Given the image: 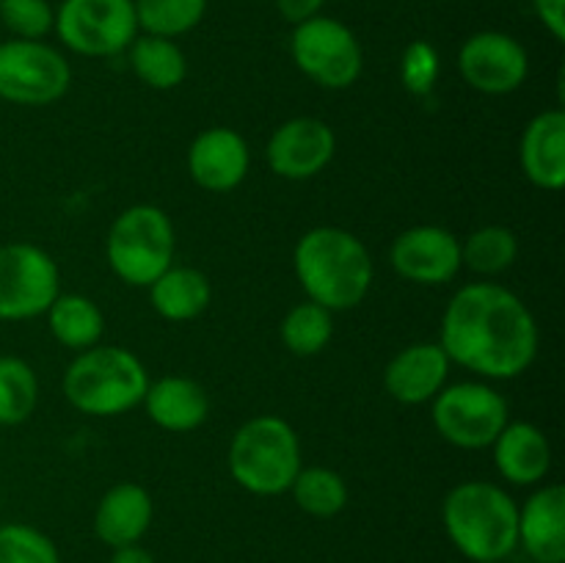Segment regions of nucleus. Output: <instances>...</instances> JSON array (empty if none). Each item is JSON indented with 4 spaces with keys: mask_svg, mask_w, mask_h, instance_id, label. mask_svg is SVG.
Listing matches in <instances>:
<instances>
[{
    "mask_svg": "<svg viewBox=\"0 0 565 563\" xmlns=\"http://www.w3.org/2000/svg\"><path fill=\"white\" fill-rule=\"evenodd\" d=\"M539 342L535 315L497 282L463 285L441 315L439 346L452 364L483 379H519L539 357Z\"/></svg>",
    "mask_w": 565,
    "mask_h": 563,
    "instance_id": "nucleus-1",
    "label": "nucleus"
},
{
    "mask_svg": "<svg viewBox=\"0 0 565 563\" xmlns=\"http://www.w3.org/2000/svg\"><path fill=\"white\" fill-rule=\"evenodd\" d=\"M298 285L309 301L340 312L353 309L373 287V257L353 232L342 226H315L303 232L292 252Z\"/></svg>",
    "mask_w": 565,
    "mask_h": 563,
    "instance_id": "nucleus-2",
    "label": "nucleus"
},
{
    "mask_svg": "<svg viewBox=\"0 0 565 563\" xmlns=\"http://www.w3.org/2000/svg\"><path fill=\"white\" fill-rule=\"evenodd\" d=\"M450 544L475 563H500L519 546V502L491 480H463L441 502Z\"/></svg>",
    "mask_w": 565,
    "mask_h": 563,
    "instance_id": "nucleus-3",
    "label": "nucleus"
},
{
    "mask_svg": "<svg viewBox=\"0 0 565 563\" xmlns=\"http://www.w3.org/2000/svg\"><path fill=\"white\" fill-rule=\"evenodd\" d=\"M147 386V364L121 346L86 348L64 373L66 401L88 417H119L141 406Z\"/></svg>",
    "mask_w": 565,
    "mask_h": 563,
    "instance_id": "nucleus-4",
    "label": "nucleus"
},
{
    "mask_svg": "<svg viewBox=\"0 0 565 563\" xmlns=\"http://www.w3.org/2000/svg\"><path fill=\"white\" fill-rule=\"evenodd\" d=\"M226 464L232 480L248 495H285L303 467L301 439L287 419L276 414H257L235 431Z\"/></svg>",
    "mask_w": 565,
    "mask_h": 563,
    "instance_id": "nucleus-5",
    "label": "nucleus"
},
{
    "mask_svg": "<svg viewBox=\"0 0 565 563\" xmlns=\"http://www.w3.org/2000/svg\"><path fill=\"white\" fill-rule=\"evenodd\" d=\"M174 224L158 204H132L121 210L105 237L110 270L130 287H149L174 265Z\"/></svg>",
    "mask_w": 565,
    "mask_h": 563,
    "instance_id": "nucleus-6",
    "label": "nucleus"
},
{
    "mask_svg": "<svg viewBox=\"0 0 565 563\" xmlns=\"http://www.w3.org/2000/svg\"><path fill=\"white\" fill-rule=\"evenodd\" d=\"M434 428L441 439L461 450H483L494 445L500 431L505 428L508 401L483 381H458L445 384V390L434 397Z\"/></svg>",
    "mask_w": 565,
    "mask_h": 563,
    "instance_id": "nucleus-7",
    "label": "nucleus"
},
{
    "mask_svg": "<svg viewBox=\"0 0 565 563\" xmlns=\"http://www.w3.org/2000/svg\"><path fill=\"white\" fill-rule=\"evenodd\" d=\"M290 55L309 81L331 92L353 86L364 70V50L356 33L345 22L323 14L292 28Z\"/></svg>",
    "mask_w": 565,
    "mask_h": 563,
    "instance_id": "nucleus-8",
    "label": "nucleus"
},
{
    "mask_svg": "<svg viewBox=\"0 0 565 563\" xmlns=\"http://www.w3.org/2000/svg\"><path fill=\"white\" fill-rule=\"evenodd\" d=\"M72 70L64 55L42 39L0 44V99L22 108H44L70 92Z\"/></svg>",
    "mask_w": 565,
    "mask_h": 563,
    "instance_id": "nucleus-9",
    "label": "nucleus"
},
{
    "mask_svg": "<svg viewBox=\"0 0 565 563\" xmlns=\"http://www.w3.org/2000/svg\"><path fill=\"white\" fill-rule=\"evenodd\" d=\"M53 31L72 53L86 59L119 55L138 36L136 6L132 0H64Z\"/></svg>",
    "mask_w": 565,
    "mask_h": 563,
    "instance_id": "nucleus-10",
    "label": "nucleus"
},
{
    "mask_svg": "<svg viewBox=\"0 0 565 563\" xmlns=\"http://www.w3.org/2000/svg\"><path fill=\"white\" fill-rule=\"evenodd\" d=\"M61 296L58 263L36 243L0 246V320H31Z\"/></svg>",
    "mask_w": 565,
    "mask_h": 563,
    "instance_id": "nucleus-11",
    "label": "nucleus"
},
{
    "mask_svg": "<svg viewBox=\"0 0 565 563\" xmlns=\"http://www.w3.org/2000/svg\"><path fill=\"white\" fill-rule=\"evenodd\" d=\"M458 70L475 92L502 97L524 86L530 75V55L511 33L480 31L461 44Z\"/></svg>",
    "mask_w": 565,
    "mask_h": 563,
    "instance_id": "nucleus-12",
    "label": "nucleus"
},
{
    "mask_svg": "<svg viewBox=\"0 0 565 563\" xmlns=\"http://www.w3.org/2000/svg\"><path fill=\"white\" fill-rule=\"evenodd\" d=\"M337 136L318 116H296L270 132L265 144L268 169L281 180H312L334 160Z\"/></svg>",
    "mask_w": 565,
    "mask_h": 563,
    "instance_id": "nucleus-13",
    "label": "nucleus"
},
{
    "mask_svg": "<svg viewBox=\"0 0 565 563\" xmlns=\"http://www.w3.org/2000/svg\"><path fill=\"white\" fill-rule=\"evenodd\" d=\"M390 263L401 279L414 285H447L463 268L461 241L445 226H408L392 241Z\"/></svg>",
    "mask_w": 565,
    "mask_h": 563,
    "instance_id": "nucleus-14",
    "label": "nucleus"
},
{
    "mask_svg": "<svg viewBox=\"0 0 565 563\" xmlns=\"http://www.w3.org/2000/svg\"><path fill=\"white\" fill-rule=\"evenodd\" d=\"M252 149L232 127H207L188 147V174L202 191L230 193L246 180Z\"/></svg>",
    "mask_w": 565,
    "mask_h": 563,
    "instance_id": "nucleus-15",
    "label": "nucleus"
},
{
    "mask_svg": "<svg viewBox=\"0 0 565 563\" xmlns=\"http://www.w3.org/2000/svg\"><path fill=\"white\" fill-rule=\"evenodd\" d=\"M450 357L439 342H412L390 359L384 370V390L403 406L430 403L447 384Z\"/></svg>",
    "mask_w": 565,
    "mask_h": 563,
    "instance_id": "nucleus-16",
    "label": "nucleus"
},
{
    "mask_svg": "<svg viewBox=\"0 0 565 563\" xmlns=\"http://www.w3.org/2000/svg\"><path fill=\"white\" fill-rule=\"evenodd\" d=\"M152 517V495L141 484L121 480L99 497L97 508H94V535L110 550L141 544Z\"/></svg>",
    "mask_w": 565,
    "mask_h": 563,
    "instance_id": "nucleus-17",
    "label": "nucleus"
},
{
    "mask_svg": "<svg viewBox=\"0 0 565 563\" xmlns=\"http://www.w3.org/2000/svg\"><path fill=\"white\" fill-rule=\"evenodd\" d=\"M519 544L535 563H565V489H535L519 508Z\"/></svg>",
    "mask_w": 565,
    "mask_h": 563,
    "instance_id": "nucleus-18",
    "label": "nucleus"
},
{
    "mask_svg": "<svg viewBox=\"0 0 565 563\" xmlns=\"http://www.w3.org/2000/svg\"><path fill=\"white\" fill-rule=\"evenodd\" d=\"M519 160L533 185L561 191L565 185V114L563 108L541 110L527 121L519 144Z\"/></svg>",
    "mask_w": 565,
    "mask_h": 563,
    "instance_id": "nucleus-19",
    "label": "nucleus"
},
{
    "mask_svg": "<svg viewBox=\"0 0 565 563\" xmlns=\"http://www.w3.org/2000/svg\"><path fill=\"white\" fill-rule=\"evenodd\" d=\"M141 406L149 419L169 434H188L210 417V395L199 381L188 375H163L149 381Z\"/></svg>",
    "mask_w": 565,
    "mask_h": 563,
    "instance_id": "nucleus-20",
    "label": "nucleus"
},
{
    "mask_svg": "<svg viewBox=\"0 0 565 563\" xmlns=\"http://www.w3.org/2000/svg\"><path fill=\"white\" fill-rule=\"evenodd\" d=\"M494 467L513 486H539L552 469V445L533 423H508L491 445Z\"/></svg>",
    "mask_w": 565,
    "mask_h": 563,
    "instance_id": "nucleus-21",
    "label": "nucleus"
},
{
    "mask_svg": "<svg viewBox=\"0 0 565 563\" xmlns=\"http://www.w3.org/2000/svg\"><path fill=\"white\" fill-rule=\"evenodd\" d=\"M147 290L154 312L171 323L199 318L202 312H207L210 301H213V285H210L207 274L191 268V265H171Z\"/></svg>",
    "mask_w": 565,
    "mask_h": 563,
    "instance_id": "nucleus-22",
    "label": "nucleus"
},
{
    "mask_svg": "<svg viewBox=\"0 0 565 563\" xmlns=\"http://www.w3.org/2000/svg\"><path fill=\"white\" fill-rule=\"evenodd\" d=\"M50 334L70 351H86L99 346L105 331V315L97 304L81 293H61L47 312Z\"/></svg>",
    "mask_w": 565,
    "mask_h": 563,
    "instance_id": "nucleus-23",
    "label": "nucleus"
},
{
    "mask_svg": "<svg viewBox=\"0 0 565 563\" xmlns=\"http://www.w3.org/2000/svg\"><path fill=\"white\" fill-rule=\"evenodd\" d=\"M130 66L143 86L154 92H171L182 86L188 77V59L174 39L166 36H143L132 39L130 47Z\"/></svg>",
    "mask_w": 565,
    "mask_h": 563,
    "instance_id": "nucleus-24",
    "label": "nucleus"
},
{
    "mask_svg": "<svg viewBox=\"0 0 565 563\" xmlns=\"http://www.w3.org/2000/svg\"><path fill=\"white\" fill-rule=\"evenodd\" d=\"M290 495L296 506L315 519H331L348 506L345 478L331 467H301L292 480Z\"/></svg>",
    "mask_w": 565,
    "mask_h": 563,
    "instance_id": "nucleus-25",
    "label": "nucleus"
},
{
    "mask_svg": "<svg viewBox=\"0 0 565 563\" xmlns=\"http://www.w3.org/2000/svg\"><path fill=\"white\" fill-rule=\"evenodd\" d=\"M519 257L516 232L502 224H489L475 230L467 241H461V263L472 274L497 276L505 274Z\"/></svg>",
    "mask_w": 565,
    "mask_h": 563,
    "instance_id": "nucleus-26",
    "label": "nucleus"
},
{
    "mask_svg": "<svg viewBox=\"0 0 565 563\" xmlns=\"http://www.w3.org/2000/svg\"><path fill=\"white\" fill-rule=\"evenodd\" d=\"M281 342L296 357H315L334 337V312L315 301H301L281 320Z\"/></svg>",
    "mask_w": 565,
    "mask_h": 563,
    "instance_id": "nucleus-27",
    "label": "nucleus"
},
{
    "mask_svg": "<svg viewBox=\"0 0 565 563\" xmlns=\"http://www.w3.org/2000/svg\"><path fill=\"white\" fill-rule=\"evenodd\" d=\"M39 403L36 370L20 357H0V425H22Z\"/></svg>",
    "mask_w": 565,
    "mask_h": 563,
    "instance_id": "nucleus-28",
    "label": "nucleus"
},
{
    "mask_svg": "<svg viewBox=\"0 0 565 563\" xmlns=\"http://www.w3.org/2000/svg\"><path fill=\"white\" fill-rule=\"evenodd\" d=\"M138 31L177 39L191 33L207 14V0H132Z\"/></svg>",
    "mask_w": 565,
    "mask_h": 563,
    "instance_id": "nucleus-29",
    "label": "nucleus"
},
{
    "mask_svg": "<svg viewBox=\"0 0 565 563\" xmlns=\"http://www.w3.org/2000/svg\"><path fill=\"white\" fill-rule=\"evenodd\" d=\"M0 563H64L55 541L25 522L0 524Z\"/></svg>",
    "mask_w": 565,
    "mask_h": 563,
    "instance_id": "nucleus-30",
    "label": "nucleus"
},
{
    "mask_svg": "<svg viewBox=\"0 0 565 563\" xmlns=\"http://www.w3.org/2000/svg\"><path fill=\"white\" fill-rule=\"evenodd\" d=\"M439 50L428 39H414L401 55V83L412 97H428L439 83Z\"/></svg>",
    "mask_w": 565,
    "mask_h": 563,
    "instance_id": "nucleus-31",
    "label": "nucleus"
},
{
    "mask_svg": "<svg viewBox=\"0 0 565 563\" xmlns=\"http://www.w3.org/2000/svg\"><path fill=\"white\" fill-rule=\"evenodd\" d=\"M0 22L14 39H44L55 25L50 0H0Z\"/></svg>",
    "mask_w": 565,
    "mask_h": 563,
    "instance_id": "nucleus-32",
    "label": "nucleus"
},
{
    "mask_svg": "<svg viewBox=\"0 0 565 563\" xmlns=\"http://www.w3.org/2000/svg\"><path fill=\"white\" fill-rule=\"evenodd\" d=\"M535 17L541 20V25L557 39L565 42V0H533Z\"/></svg>",
    "mask_w": 565,
    "mask_h": 563,
    "instance_id": "nucleus-33",
    "label": "nucleus"
},
{
    "mask_svg": "<svg viewBox=\"0 0 565 563\" xmlns=\"http://www.w3.org/2000/svg\"><path fill=\"white\" fill-rule=\"evenodd\" d=\"M323 6H326V0H276V9H279V14L285 17L287 22H292V25L318 17Z\"/></svg>",
    "mask_w": 565,
    "mask_h": 563,
    "instance_id": "nucleus-34",
    "label": "nucleus"
},
{
    "mask_svg": "<svg viewBox=\"0 0 565 563\" xmlns=\"http://www.w3.org/2000/svg\"><path fill=\"white\" fill-rule=\"evenodd\" d=\"M110 563H154V557L152 552L143 550L141 544H130V546H119V550H114Z\"/></svg>",
    "mask_w": 565,
    "mask_h": 563,
    "instance_id": "nucleus-35",
    "label": "nucleus"
}]
</instances>
